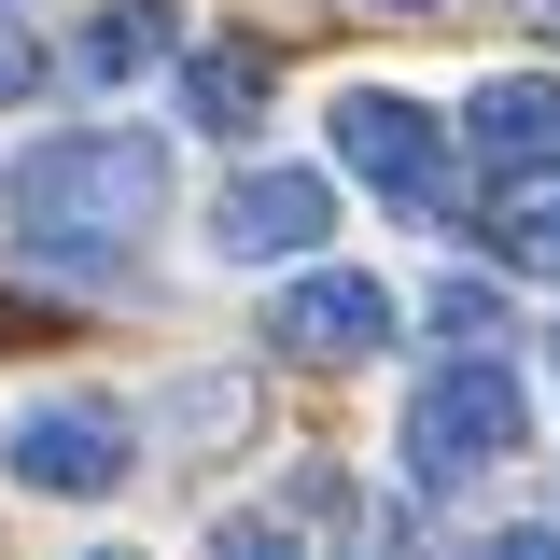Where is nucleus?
Returning <instances> with one entry per match:
<instances>
[{
  "label": "nucleus",
  "instance_id": "obj_1",
  "mask_svg": "<svg viewBox=\"0 0 560 560\" xmlns=\"http://www.w3.org/2000/svg\"><path fill=\"white\" fill-rule=\"evenodd\" d=\"M168 210V140H140V127H84V140H43L28 168H14V238L28 253H127L140 224Z\"/></svg>",
  "mask_w": 560,
  "mask_h": 560
},
{
  "label": "nucleus",
  "instance_id": "obj_12",
  "mask_svg": "<svg viewBox=\"0 0 560 560\" xmlns=\"http://www.w3.org/2000/svg\"><path fill=\"white\" fill-rule=\"evenodd\" d=\"M364 560H434V547H420L407 518H364Z\"/></svg>",
  "mask_w": 560,
  "mask_h": 560
},
{
  "label": "nucleus",
  "instance_id": "obj_4",
  "mask_svg": "<svg viewBox=\"0 0 560 560\" xmlns=\"http://www.w3.org/2000/svg\"><path fill=\"white\" fill-rule=\"evenodd\" d=\"M323 238H337V183L323 168H253V183H224V210H210V253H238V267H294Z\"/></svg>",
  "mask_w": 560,
  "mask_h": 560
},
{
  "label": "nucleus",
  "instance_id": "obj_6",
  "mask_svg": "<svg viewBox=\"0 0 560 560\" xmlns=\"http://www.w3.org/2000/svg\"><path fill=\"white\" fill-rule=\"evenodd\" d=\"M463 140H477L504 183H560V70H490Z\"/></svg>",
  "mask_w": 560,
  "mask_h": 560
},
{
  "label": "nucleus",
  "instance_id": "obj_3",
  "mask_svg": "<svg viewBox=\"0 0 560 560\" xmlns=\"http://www.w3.org/2000/svg\"><path fill=\"white\" fill-rule=\"evenodd\" d=\"M337 154L393 210H448V127H434L420 98H393V84H350V98H337Z\"/></svg>",
  "mask_w": 560,
  "mask_h": 560
},
{
  "label": "nucleus",
  "instance_id": "obj_10",
  "mask_svg": "<svg viewBox=\"0 0 560 560\" xmlns=\"http://www.w3.org/2000/svg\"><path fill=\"white\" fill-rule=\"evenodd\" d=\"M490 253L533 267V280H560V183H518V197L490 210Z\"/></svg>",
  "mask_w": 560,
  "mask_h": 560
},
{
  "label": "nucleus",
  "instance_id": "obj_11",
  "mask_svg": "<svg viewBox=\"0 0 560 560\" xmlns=\"http://www.w3.org/2000/svg\"><path fill=\"white\" fill-rule=\"evenodd\" d=\"M210 560H308V547H294L280 518H224V533H210Z\"/></svg>",
  "mask_w": 560,
  "mask_h": 560
},
{
  "label": "nucleus",
  "instance_id": "obj_7",
  "mask_svg": "<svg viewBox=\"0 0 560 560\" xmlns=\"http://www.w3.org/2000/svg\"><path fill=\"white\" fill-rule=\"evenodd\" d=\"M14 477L28 490H113L127 477V407H28L14 420Z\"/></svg>",
  "mask_w": 560,
  "mask_h": 560
},
{
  "label": "nucleus",
  "instance_id": "obj_8",
  "mask_svg": "<svg viewBox=\"0 0 560 560\" xmlns=\"http://www.w3.org/2000/svg\"><path fill=\"white\" fill-rule=\"evenodd\" d=\"M70 57H84V84H127V70L168 57V0H98L84 28H70Z\"/></svg>",
  "mask_w": 560,
  "mask_h": 560
},
{
  "label": "nucleus",
  "instance_id": "obj_17",
  "mask_svg": "<svg viewBox=\"0 0 560 560\" xmlns=\"http://www.w3.org/2000/svg\"><path fill=\"white\" fill-rule=\"evenodd\" d=\"M547 364H560V337H547Z\"/></svg>",
  "mask_w": 560,
  "mask_h": 560
},
{
  "label": "nucleus",
  "instance_id": "obj_9",
  "mask_svg": "<svg viewBox=\"0 0 560 560\" xmlns=\"http://www.w3.org/2000/svg\"><path fill=\"white\" fill-rule=\"evenodd\" d=\"M183 113H197L210 140H238L253 113H267V57H238V43H210V57H183Z\"/></svg>",
  "mask_w": 560,
  "mask_h": 560
},
{
  "label": "nucleus",
  "instance_id": "obj_14",
  "mask_svg": "<svg viewBox=\"0 0 560 560\" xmlns=\"http://www.w3.org/2000/svg\"><path fill=\"white\" fill-rule=\"evenodd\" d=\"M477 560H560V533H490Z\"/></svg>",
  "mask_w": 560,
  "mask_h": 560
},
{
  "label": "nucleus",
  "instance_id": "obj_15",
  "mask_svg": "<svg viewBox=\"0 0 560 560\" xmlns=\"http://www.w3.org/2000/svg\"><path fill=\"white\" fill-rule=\"evenodd\" d=\"M364 14H434V0H364Z\"/></svg>",
  "mask_w": 560,
  "mask_h": 560
},
{
  "label": "nucleus",
  "instance_id": "obj_16",
  "mask_svg": "<svg viewBox=\"0 0 560 560\" xmlns=\"http://www.w3.org/2000/svg\"><path fill=\"white\" fill-rule=\"evenodd\" d=\"M84 560H140V547H84Z\"/></svg>",
  "mask_w": 560,
  "mask_h": 560
},
{
  "label": "nucleus",
  "instance_id": "obj_13",
  "mask_svg": "<svg viewBox=\"0 0 560 560\" xmlns=\"http://www.w3.org/2000/svg\"><path fill=\"white\" fill-rule=\"evenodd\" d=\"M28 84H43V57H28V43L0 28V98H28Z\"/></svg>",
  "mask_w": 560,
  "mask_h": 560
},
{
  "label": "nucleus",
  "instance_id": "obj_5",
  "mask_svg": "<svg viewBox=\"0 0 560 560\" xmlns=\"http://www.w3.org/2000/svg\"><path fill=\"white\" fill-rule=\"evenodd\" d=\"M267 337L308 350V364H364V350L393 337V294H378V280H350V267H308V280H280Z\"/></svg>",
  "mask_w": 560,
  "mask_h": 560
},
{
  "label": "nucleus",
  "instance_id": "obj_2",
  "mask_svg": "<svg viewBox=\"0 0 560 560\" xmlns=\"http://www.w3.org/2000/svg\"><path fill=\"white\" fill-rule=\"evenodd\" d=\"M504 448H533V393H518V364H490V350L420 364V393H407V477H420V490H463V477H490Z\"/></svg>",
  "mask_w": 560,
  "mask_h": 560
}]
</instances>
